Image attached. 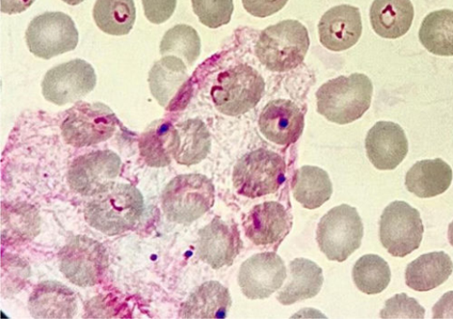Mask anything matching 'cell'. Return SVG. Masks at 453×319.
I'll use <instances>...</instances> for the list:
<instances>
[{
	"label": "cell",
	"mask_w": 453,
	"mask_h": 319,
	"mask_svg": "<svg viewBox=\"0 0 453 319\" xmlns=\"http://www.w3.org/2000/svg\"><path fill=\"white\" fill-rule=\"evenodd\" d=\"M144 210V199L130 185L112 184L87 206L88 224L105 234L115 235L134 227Z\"/></svg>",
	"instance_id": "6da1fadb"
},
{
	"label": "cell",
	"mask_w": 453,
	"mask_h": 319,
	"mask_svg": "<svg viewBox=\"0 0 453 319\" xmlns=\"http://www.w3.org/2000/svg\"><path fill=\"white\" fill-rule=\"evenodd\" d=\"M372 89L371 80L362 73L330 80L317 92L318 111L331 122L352 123L369 110Z\"/></svg>",
	"instance_id": "7a4b0ae2"
},
{
	"label": "cell",
	"mask_w": 453,
	"mask_h": 319,
	"mask_svg": "<svg viewBox=\"0 0 453 319\" xmlns=\"http://www.w3.org/2000/svg\"><path fill=\"white\" fill-rule=\"evenodd\" d=\"M309 46L307 28L299 21L285 20L261 32L256 55L265 69L286 72L301 65Z\"/></svg>",
	"instance_id": "3957f363"
},
{
	"label": "cell",
	"mask_w": 453,
	"mask_h": 319,
	"mask_svg": "<svg viewBox=\"0 0 453 319\" xmlns=\"http://www.w3.org/2000/svg\"><path fill=\"white\" fill-rule=\"evenodd\" d=\"M214 186L202 174H183L172 180L163 194V209L167 218L180 224H190L211 209Z\"/></svg>",
	"instance_id": "277c9868"
},
{
	"label": "cell",
	"mask_w": 453,
	"mask_h": 319,
	"mask_svg": "<svg viewBox=\"0 0 453 319\" xmlns=\"http://www.w3.org/2000/svg\"><path fill=\"white\" fill-rule=\"evenodd\" d=\"M264 91L265 81L260 73L246 64H240L219 74L211 88V98L222 114L238 117L255 108Z\"/></svg>",
	"instance_id": "5b68a950"
},
{
	"label": "cell",
	"mask_w": 453,
	"mask_h": 319,
	"mask_svg": "<svg viewBox=\"0 0 453 319\" xmlns=\"http://www.w3.org/2000/svg\"><path fill=\"white\" fill-rule=\"evenodd\" d=\"M284 158L265 149L243 156L233 171V184L237 193L247 198H259L275 194L286 181Z\"/></svg>",
	"instance_id": "8992f818"
},
{
	"label": "cell",
	"mask_w": 453,
	"mask_h": 319,
	"mask_svg": "<svg viewBox=\"0 0 453 319\" xmlns=\"http://www.w3.org/2000/svg\"><path fill=\"white\" fill-rule=\"evenodd\" d=\"M364 224L354 207L342 204L327 212L318 227V243L326 257L342 262L362 246Z\"/></svg>",
	"instance_id": "52a82bcc"
},
{
	"label": "cell",
	"mask_w": 453,
	"mask_h": 319,
	"mask_svg": "<svg viewBox=\"0 0 453 319\" xmlns=\"http://www.w3.org/2000/svg\"><path fill=\"white\" fill-rule=\"evenodd\" d=\"M425 227L419 212L408 202L395 201L386 207L380 223V242L396 258H404L423 241Z\"/></svg>",
	"instance_id": "ba28073f"
},
{
	"label": "cell",
	"mask_w": 453,
	"mask_h": 319,
	"mask_svg": "<svg viewBox=\"0 0 453 319\" xmlns=\"http://www.w3.org/2000/svg\"><path fill=\"white\" fill-rule=\"evenodd\" d=\"M118 123L113 110L105 104L80 103L67 111L62 135L73 147H89L111 138Z\"/></svg>",
	"instance_id": "9c48e42d"
},
{
	"label": "cell",
	"mask_w": 453,
	"mask_h": 319,
	"mask_svg": "<svg viewBox=\"0 0 453 319\" xmlns=\"http://www.w3.org/2000/svg\"><path fill=\"white\" fill-rule=\"evenodd\" d=\"M26 40L31 53L49 60L74 50L80 34L69 15L51 11L39 15L30 22Z\"/></svg>",
	"instance_id": "30bf717a"
},
{
	"label": "cell",
	"mask_w": 453,
	"mask_h": 319,
	"mask_svg": "<svg viewBox=\"0 0 453 319\" xmlns=\"http://www.w3.org/2000/svg\"><path fill=\"white\" fill-rule=\"evenodd\" d=\"M96 84V73L90 64L74 59L48 72L42 90L46 101L62 106L83 99Z\"/></svg>",
	"instance_id": "8fae6325"
},
{
	"label": "cell",
	"mask_w": 453,
	"mask_h": 319,
	"mask_svg": "<svg viewBox=\"0 0 453 319\" xmlns=\"http://www.w3.org/2000/svg\"><path fill=\"white\" fill-rule=\"evenodd\" d=\"M61 272L73 284L91 286L98 284L107 268L105 248L87 236H76L59 254Z\"/></svg>",
	"instance_id": "7c38bea8"
},
{
	"label": "cell",
	"mask_w": 453,
	"mask_h": 319,
	"mask_svg": "<svg viewBox=\"0 0 453 319\" xmlns=\"http://www.w3.org/2000/svg\"><path fill=\"white\" fill-rule=\"evenodd\" d=\"M287 267L273 252L254 254L241 267L239 285L242 293L251 300L269 298L283 285Z\"/></svg>",
	"instance_id": "4fadbf2b"
},
{
	"label": "cell",
	"mask_w": 453,
	"mask_h": 319,
	"mask_svg": "<svg viewBox=\"0 0 453 319\" xmlns=\"http://www.w3.org/2000/svg\"><path fill=\"white\" fill-rule=\"evenodd\" d=\"M120 165V158L111 151H98L81 156L71 166L70 185L78 194L97 195L113 184Z\"/></svg>",
	"instance_id": "5bb4252c"
},
{
	"label": "cell",
	"mask_w": 453,
	"mask_h": 319,
	"mask_svg": "<svg viewBox=\"0 0 453 319\" xmlns=\"http://www.w3.org/2000/svg\"><path fill=\"white\" fill-rule=\"evenodd\" d=\"M198 235L199 257L213 269L231 266L242 247L237 225L228 224L218 216Z\"/></svg>",
	"instance_id": "9a60e30c"
},
{
	"label": "cell",
	"mask_w": 453,
	"mask_h": 319,
	"mask_svg": "<svg viewBox=\"0 0 453 319\" xmlns=\"http://www.w3.org/2000/svg\"><path fill=\"white\" fill-rule=\"evenodd\" d=\"M188 82V71L183 60L175 56H165L154 64L149 74L153 97L169 110H175L183 105Z\"/></svg>",
	"instance_id": "2e32d148"
},
{
	"label": "cell",
	"mask_w": 453,
	"mask_h": 319,
	"mask_svg": "<svg viewBox=\"0 0 453 319\" xmlns=\"http://www.w3.org/2000/svg\"><path fill=\"white\" fill-rule=\"evenodd\" d=\"M368 158L380 171L396 169L409 154V141L401 125L380 121L368 132L365 140Z\"/></svg>",
	"instance_id": "e0dca14e"
},
{
	"label": "cell",
	"mask_w": 453,
	"mask_h": 319,
	"mask_svg": "<svg viewBox=\"0 0 453 319\" xmlns=\"http://www.w3.org/2000/svg\"><path fill=\"white\" fill-rule=\"evenodd\" d=\"M320 42L326 49L342 52L349 49L363 34L359 9L340 5L327 11L319 24Z\"/></svg>",
	"instance_id": "ac0fdd59"
},
{
	"label": "cell",
	"mask_w": 453,
	"mask_h": 319,
	"mask_svg": "<svg viewBox=\"0 0 453 319\" xmlns=\"http://www.w3.org/2000/svg\"><path fill=\"white\" fill-rule=\"evenodd\" d=\"M261 133L279 146H289L302 136L304 115L293 102L275 100L263 109L259 117Z\"/></svg>",
	"instance_id": "d6986e66"
},
{
	"label": "cell",
	"mask_w": 453,
	"mask_h": 319,
	"mask_svg": "<svg viewBox=\"0 0 453 319\" xmlns=\"http://www.w3.org/2000/svg\"><path fill=\"white\" fill-rule=\"evenodd\" d=\"M291 222L285 207L276 201L257 204L244 221L245 234L256 246L280 243L288 234Z\"/></svg>",
	"instance_id": "ffe728a7"
},
{
	"label": "cell",
	"mask_w": 453,
	"mask_h": 319,
	"mask_svg": "<svg viewBox=\"0 0 453 319\" xmlns=\"http://www.w3.org/2000/svg\"><path fill=\"white\" fill-rule=\"evenodd\" d=\"M414 14L411 0H374L370 10V20L379 36L395 40L408 34Z\"/></svg>",
	"instance_id": "44dd1931"
},
{
	"label": "cell",
	"mask_w": 453,
	"mask_h": 319,
	"mask_svg": "<svg viewBox=\"0 0 453 319\" xmlns=\"http://www.w3.org/2000/svg\"><path fill=\"white\" fill-rule=\"evenodd\" d=\"M451 181L452 170L441 158L418 162L405 175L406 189L421 199L443 194Z\"/></svg>",
	"instance_id": "7402d4cb"
},
{
	"label": "cell",
	"mask_w": 453,
	"mask_h": 319,
	"mask_svg": "<svg viewBox=\"0 0 453 319\" xmlns=\"http://www.w3.org/2000/svg\"><path fill=\"white\" fill-rule=\"evenodd\" d=\"M453 272V263L443 251L423 254L405 270V283L411 289L426 292L444 284Z\"/></svg>",
	"instance_id": "603a6c76"
},
{
	"label": "cell",
	"mask_w": 453,
	"mask_h": 319,
	"mask_svg": "<svg viewBox=\"0 0 453 319\" xmlns=\"http://www.w3.org/2000/svg\"><path fill=\"white\" fill-rule=\"evenodd\" d=\"M76 305L74 293L52 281L40 284L28 301L29 311L36 318H71Z\"/></svg>",
	"instance_id": "cb8c5ba5"
},
{
	"label": "cell",
	"mask_w": 453,
	"mask_h": 319,
	"mask_svg": "<svg viewBox=\"0 0 453 319\" xmlns=\"http://www.w3.org/2000/svg\"><path fill=\"white\" fill-rule=\"evenodd\" d=\"M231 305L226 286L210 281L201 285L185 302L180 315L184 318H226Z\"/></svg>",
	"instance_id": "d4e9b609"
},
{
	"label": "cell",
	"mask_w": 453,
	"mask_h": 319,
	"mask_svg": "<svg viewBox=\"0 0 453 319\" xmlns=\"http://www.w3.org/2000/svg\"><path fill=\"white\" fill-rule=\"evenodd\" d=\"M291 188L296 201L310 210L319 209L334 193L329 174L315 166H303L296 171Z\"/></svg>",
	"instance_id": "484cf974"
},
{
	"label": "cell",
	"mask_w": 453,
	"mask_h": 319,
	"mask_svg": "<svg viewBox=\"0 0 453 319\" xmlns=\"http://www.w3.org/2000/svg\"><path fill=\"white\" fill-rule=\"evenodd\" d=\"M291 280L277 299L280 304L290 306L296 301L316 297L324 282L322 269L314 262L296 259L290 263Z\"/></svg>",
	"instance_id": "4316f807"
},
{
	"label": "cell",
	"mask_w": 453,
	"mask_h": 319,
	"mask_svg": "<svg viewBox=\"0 0 453 319\" xmlns=\"http://www.w3.org/2000/svg\"><path fill=\"white\" fill-rule=\"evenodd\" d=\"M177 141L176 126L169 122L156 121L140 138V154L148 165L165 167L170 164L172 157H174Z\"/></svg>",
	"instance_id": "83f0119b"
},
{
	"label": "cell",
	"mask_w": 453,
	"mask_h": 319,
	"mask_svg": "<svg viewBox=\"0 0 453 319\" xmlns=\"http://www.w3.org/2000/svg\"><path fill=\"white\" fill-rule=\"evenodd\" d=\"M178 141L174 158L179 164L195 165L205 159L211 148V138L204 123L187 120L176 126Z\"/></svg>",
	"instance_id": "f1b7e54d"
},
{
	"label": "cell",
	"mask_w": 453,
	"mask_h": 319,
	"mask_svg": "<svg viewBox=\"0 0 453 319\" xmlns=\"http://www.w3.org/2000/svg\"><path fill=\"white\" fill-rule=\"evenodd\" d=\"M418 39L431 54L453 57V11L429 13L421 24Z\"/></svg>",
	"instance_id": "f546056e"
},
{
	"label": "cell",
	"mask_w": 453,
	"mask_h": 319,
	"mask_svg": "<svg viewBox=\"0 0 453 319\" xmlns=\"http://www.w3.org/2000/svg\"><path fill=\"white\" fill-rule=\"evenodd\" d=\"M93 18L104 34L127 35L136 19L134 0H97L93 9Z\"/></svg>",
	"instance_id": "4dcf8cb0"
},
{
	"label": "cell",
	"mask_w": 453,
	"mask_h": 319,
	"mask_svg": "<svg viewBox=\"0 0 453 319\" xmlns=\"http://www.w3.org/2000/svg\"><path fill=\"white\" fill-rule=\"evenodd\" d=\"M357 288L368 295L383 292L392 279L388 263L378 254H365L359 259L352 270Z\"/></svg>",
	"instance_id": "1f68e13d"
},
{
	"label": "cell",
	"mask_w": 453,
	"mask_h": 319,
	"mask_svg": "<svg viewBox=\"0 0 453 319\" xmlns=\"http://www.w3.org/2000/svg\"><path fill=\"white\" fill-rule=\"evenodd\" d=\"M160 52L164 57H180L188 67L194 66L201 52V41L196 30L187 25L172 27L161 42Z\"/></svg>",
	"instance_id": "d6a6232c"
},
{
	"label": "cell",
	"mask_w": 453,
	"mask_h": 319,
	"mask_svg": "<svg viewBox=\"0 0 453 319\" xmlns=\"http://www.w3.org/2000/svg\"><path fill=\"white\" fill-rule=\"evenodd\" d=\"M199 21L210 27L227 25L234 11L233 0H192Z\"/></svg>",
	"instance_id": "836d02e7"
},
{
	"label": "cell",
	"mask_w": 453,
	"mask_h": 319,
	"mask_svg": "<svg viewBox=\"0 0 453 319\" xmlns=\"http://www.w3.org/2000/svg\"><path fill=\"white\" fill-rule=\"evenodd\" d=\"M426 309L416 299L405 293L396 294L386 301L380 312L382 318H425Z\"/></svg>",
	"instance_id": "e575fe53"
},
{
	"label": "cell",
	"mask_w": 453,
	"mask_h": 319,
	"mask_svg": "<svg viewBox=\"0 0 453 319\" xmlns=\"http://www.w3.org/2000/svg\"><path fill=\"white\" fill-rule=\"evenodd\" d=\"M147 19L153 24L166 22L173 15L177 0H142Z\"/></svg>",
	"instance_id": "d590c367"
},
{
	"label": "cell",
	"mask_w": 453,
	"mask_h": 319,
	"mask_svg": "<svg viewBox=\"0 0 453 319\" xmlns=\"http://www.w3.org/2000/svg\"><path fill=\"white\" fill-rule=\"evenodd\" d=\"M288 0H242L244 9L256 18L265 19L282 10Z\"/></svg>",
	"instance_id": "8d00e7d4"
},
{
	"label": "cell",
	"mask_w": 453,
	"mask_h": 319,
	"mask_svg": "<svg viewBox=\"0 0 453 319\" xmlns=\"http://www.w3.org/2000/svg\"><path fill=\"white\" fill-rule=\"evenodd\" d=\"M434 318H453V292H449L433 308Z\"/></svg>",
	"instance_id": "74e56055"
},
{
	"label": "cell",
	"mask_w": 453,
	"mask_h": 319,
	"mask_svg": "<svg viewBox=\"0 0 453 319\" xmlns=\"http://www.w3.org/2000/svg\"><path fill=\"white\" fill-rule=\"evenodd\" d=\"M2 2V12L7 14H18L27 11L35 3V0H0Z\"/></svg>",
	"instance_id": "f35d334b"
},
{
	"label": "cell",
	"mask_w": 453,
	"mask_h": 319,
	"mask_svg": "<svg viewBox=\"0 0 453 319\" xmlns=\"http://www.w3.org/2000/svg\"><path fill=\"white\" fill-rule=\"evenodd\" d=\"M448 237L450 245L453 247V221L450 223L449 226Z\"/></svg>",
	"instance_id": "ab89813d"
},
{
	"label": "cell",
	"mask_w": 453,
	"mask_h": 319,
	"mask_svg": "<svg viewBox=\"0 0 453 319\" xmlns=\"http://www.w3.org/2000/svg\"><path fill=\"white\" fill-rule=\"evenodd\" d=\"M62 2H65V4L71 6H76L78 4L84 3L85 0H62Z\"/></svg>",
	"instance_id": "60d3db41"
}]
</instances>
